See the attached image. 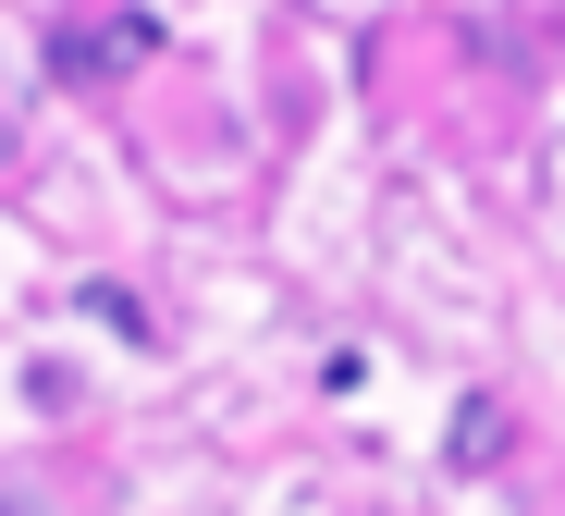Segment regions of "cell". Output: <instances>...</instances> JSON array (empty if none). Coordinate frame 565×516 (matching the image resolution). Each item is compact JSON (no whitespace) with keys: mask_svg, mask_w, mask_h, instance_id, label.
<instances>
[{"mask_svg":"<svg viewBox=\"0 0 565 516\" xmlns=\"http://www.w3.org/2000/svg\"><path fill=\"white\" fill-rule=\"evenodd\" d=\"M148 62H160V13H148V0H111V13L50 25V86H124Z\"/></svg>","mask_w":565,"mask_h":516,"instance_id":"1","label":"cell"},{"mask_svg":"<svg viewBox=\"0 0 565 516\" xmlns=\"http://www.w3.org/2000/svg\"><path fill=\"white\" fill-rule=\"evenodd\" d=\"M86 320H111V333H124V345H148V307H136V295H124V283H86Z\"/></svg>","mask_w":565,"mask_h":516,"instance_id":"3","label":"cell"},{"mask_svg":"<svg viewBox=\"0 0 565 516\" xmlns=\"http://www.w3.org/2000/svg\"><path fill=\"white\" fill-rule=\"evenodd\" d=\"M504 443H516L504 393H467V406H455V431H443V467H455V480H480V467H492Z\"/></svg>","mask_w":565,"mask_h":516,"instance_id":"2","label":"cell"}]
</instances>
